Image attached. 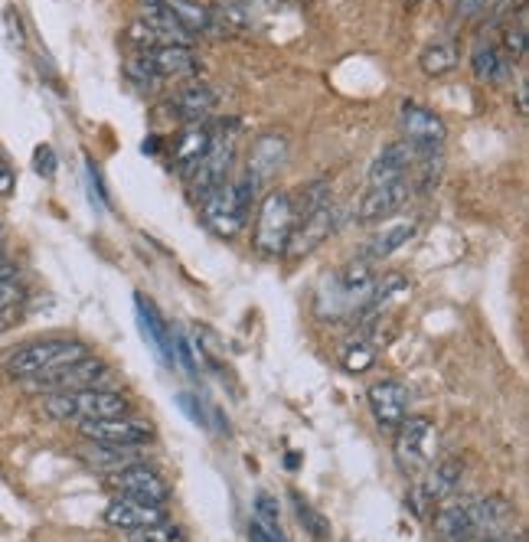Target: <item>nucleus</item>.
I'll return each instance as SVG.
<instances>
[{
	"label": "nucleus",
	"instance_id": "18",
	"mask_svg": "<svg viewBox=\"0 0 529 542\" xmlns=\"http://www.w3.org/2000/svg\"><path fill=\"white\" fill-rule=\"evenodd\" d=\"M147 63L154 66L157 79H183V76H193L200 69V59L190 46H177V43H167V46H157L151 53H144Z\"/></svg>",
	"mask_w": 529,
	"mask_h": 542
},
{
	"label": "nucleus",
	"instance_id": "23",
	"mask_svg": "<svg viewBox=\"0 0 529 542\" xmlns=\"http://www.w3.org/2000/svg\"><path fill=\"white\" fill-rule=\"evenodd\" d=\"M415 232H418L415 219H409V223H389L383 232H376V236L366 242L363 258L366 262H383V258L396 255L402 245H409L415 239Z\"/></svg>",
	"mask_w": 529,
	"mask_h": 542
},
{
	"label": "nucleus",
	"instance_id": "32",
	"mask_svg": "<svg viewBox=\"0 0 529 542\" xmlns=\"http://www.w3.org/2000/svg\"><path fill=\"white\" fill-rule=\"evenodd\" d=\"M294 503H298V520H301L307 529H311V533H314L317 539L330 536V526H327V520H324L321 513H314V507H311V503H304L298 494H294Z\"/></svg>",
	"mask_w": 529,
	"mask_h": 542
},
{
	"label": "nucleus",
	"instance_id": "17",
	"mask_svg": "<svg viewBox=\"0 0 529 542\" xmlns=\"http://www.w3.org/2000/svg\"><path fill=\"white\" fill-rule=\"evenodd\" d=\"M285 160H288V138H285V134H265V138H258L252 144L245 174H249L258 187H262L268 177H275L278 170L285 167Z\"/></svg>",
	"mask_w": 529,
	"mask_h": 542
},
{
	"label": "nucleus",
	"instance_id": "26",
	"mask_svg": "<svg viewBox=\"0 0 529 542\" xmlns=\"http://www.w3.org/2000/svg\"><path fill=\"white\" fill-rule=\"evenodd\" d=\"M85 461L95 467H105V471H121V467H131L141 461V448H125V445H95L85 451Z\"/></svg>",
	"mask_w": 529,
	"mask_h": 542
},
{
	"label": "nucleus",
	"instance_id": "33",
	"mask_svg": "<svg viewBox=\"0 0 529 542\" xmlns=\"http://www.w3.org/2000/svg\"><path fill=\"white\" fill-rule=\"evenodd\" d=\"M255 520H262L265 526H278V503L268 494L255 497Z\"/></svg>",
	"mask_w": 529,
	"mask_h": 542
},
{
	"label": "nucleus",
	"instance_id": "21",
	"mask_svg": "<svg viewBox=\"0 0 529 542\" xmlns=\"http://www.w3.org/2000/svg\"><path fill=\"white\" fill-rule=\"evenodd\" d=\"M141 23L144 27H151L157 36H161V43H177V46H190L193 36L180 27V20L170 14L164 0H141Z\"/></svg>",
	"mask_w": 529,
	"mask_h": 542
},
{
	"label": "nucleus",
	"instance_id": "34",
	"mask_svg": "<svg viewBox=\"0 0 529 542\" xmlns=\"http://www.w3.org/2000/svg\"><path fill=\"white\" fill-rule=\"evenodd\" d=\"M33 167H36V174L40 177H53L56 174V154H53V147H36V154H33Z\"/></svg>",
	"mask_w": 529,
	"mask_h": 542
},
{
	"label": "nucleus",
	"instance_id": "37",
	"mask_svg": "<svg viewBox=\"0 0 529 542\" xmlns=\"http://www.w3.org/2000/svg\"><path fill=\"white\" fill-rule=\"evenodd\" d=\"M497 4H500V0H458L464 17H477V14H484V10H494Z\"/></svg>",
	"mask_w": 529,
	"mask_h": 542
},
{
	"label": "nucleus",
	"instance_id": "27",
	"mask_svg": "<svg viewBox=\"0 0 529 542\" xmlns=\"http://www.w3.org/2000/svg\"><path fill=\"white\" fill-rule=\"evenodd\" d=\"M164 4H167V10L180 20V27L187 30L190 36L206 33L209 23H213V14H209L203 4H196V0H164Z\"/></svg>",
	"mask_w": 529,
	"mask_h": 542
},
{
	"label": "nucleus",
	"instance_id": "2",
	"mask_svg": "<svg viewBox=\"0 0 529 542\" xmlns=\"http://www.w3.org/2000/svg\"><path fill=\"white\" fill-rule=\"evenodd\" d=\"M255 190H258V183L249 174L223 183V187H219L213 196H206V200H203L206 226L213 229L216 236H223V239L239 236V232L245 229V223H249Z\"/></svg>",
	"mask_w": 529,
	"mask_h": 542
},
{
	"label": "nucleus",
	"instance_id": "39",
	"mask_svg": "<svg viewBox=\"0 0 529 542\" xmlns=\"http://www.w3.org/2000/svg\"><path fill=\"white\" fill-rule=\"evenodd\" d=\"M4 20H7V27H10V40H14L17 46H23V27H20V20H17V14H14V7H7V14H4Z\"/></svg>",
	"mask_w": 529,
	"mask_h": 542
},
{
	"label": "nucleus",
	"instance_id": "9",
	"mask_svg": "<svg viewBox=\"0 0 529 542\" xmlns=\"http://www.w3.org/2000/svg\"><path fill=\"white\" fill-rule=\"evenodd\" d=\"M82 438L95 441V445H125V448H141L151 441V425L134 422L128 415L115 418H95V422H79Z\"/></svg>",
	"mask_w": 529,
	"mask_h": 542
},
{
	"label": "nucleus",
	"instance_id": "43",
	"mask_svg": "<svg viewBox=\"0 0 529 542\" xmlns=\"http://www.w3.org/2000/svg\"><path fill=\"white\" fill-rule=\"evenodd\" d=\"M0 262H4V252H0Z\"/></svg>",
	"mask_w": 529,
	"mask_h": 542
},
{
	"label": "nucleus",
	"instance_id": "44",
	"mask_svg": "<svg viewBox=\"0 0 529 542\" xmlns=\"http://www.w3.org/2000/svg\"><path fill=\"white\" fill-rule=\"evenodd\" d=\"M0 320H4V314H0Z\"/></svg>",
	"mask_w": 529,
	"mask_h": 542
},
{
	"label": "nucleus",
	"instance_id": "24",
	"mask_svg": "<svg viewBox=\"0 0 529 542\" xmlns=\"http://www.w3.org/2000/svg\"><path fill=\"white\" fill-rule=\"evenodd\" d=\"M209 144H213V131L203 125H190L174 141V164L183 170V174H190V170L203 160V154L209 151Z\"/></svg>",
	"mask_w": 529,
	"mask_h": 542
},
{
	"label": "nucleus",
	"instance_id": "15",
	"mask_svg": "<svg viewBox=\"0 0 529 542\" xmlns=\"http://www.w3.org/2000/svg\"><path fill=\"white\" fill-rule=\"evenodd\" d=\"M105 523L115 526V529H128V533H138V529L167 523V510H164V503H144V500L118 497V500L108 503Z\"/></svg>",
	"mask_w": 529,
	"mask_h": 542
},
{
	"label": "nucleus",
	"instance_id": "36",
	"mask_svg": "<svg viewBox=\"0 0 529 542\" xmlns=\"http://www.w3.org/2000/svg\"><path fill=\"white\" fill-rule=\"evenodd\" d=\"M177 405L193 418L196 425H203V428H206V415H203V409H200V402H196V399L190 396V392H180V396H177Z\"/></svg>",
	"mask_w": 529,
	"mask_h": 542
},
{
	"label": "nucleus",
	"instance_id": "7",
	"mask_svg": "<svg viewBox=\"0 0 529 542\" xmlns=\"http://www.w3.org/2000/svg\"><path fill=\"white\" fill-rule=\"evenodd\" d=\"M232 164H236V141L229 138H213L209 144V151L203 154V160L190 170V190L196 200H206V196H213L223 183L232 180Z\"/></svg>",
	"mask_w": 529,
	"mask_h": 542
},
{
	"label": "nucleus",
	"instance_id": "22",
	"mask_svg": "<svg viewBox=\"0 0 529 542\" xmlns=\"http://www.w3.org/2000/svg\"><path fill=\"white\" fill-rule=\"evenodd\" d=\"M134 307H138V320H141L144 340L151 343V347L157 350V356H161L164 363H174V343H170V330H167V324L161 320V314H157V307L147 301L144 294H138V298H134Z\"/></svg>",
	"mask_w": 529,
	"mask_h": 542
},
{
	"label": "nucleus",
	"instance_id": "42",
	"mask_svg": "<svg viewBox=\"0 0 529 542\" xmlns=\"http://www.w3.org/2000/svg\"><path fill=\"white\" fill-rule=\"evenodd\" d=\"M516 102H520V115H526V79H520V89H516Z\"/></svg>",
	"mask_w": 529,
	"mask_h": 542
},
{
	"label": "nucleus",
	"instance_id": "1",
	"mask_svg": "<svg viewBox=\"0 0 529 542\" xmlns=\"http://www.w3.org/2000/svg\"><path fill=\"white\" fill-rule=\"evenodd\" d=\"M128 399L112 389H76V392H49L43 412L56 422H95V418L128 415Z\"/></svg>",
	"mask_w": 529,
	"mask_h": 542
},
{
	"label": "nucleus",
	"instance_id": "38",
	"mask_svg": "<svg viewBox=\"0 0 529 542\" xmlns=\"http://www.w3.org/2000/svg\"><path fill=\"white\" fill-rule=\"evenodd\" d=\"M174 353H177V360H180V363L187 366L190 373L196 376V360H193V347H190V340L183 337V334L177 337V350H174Z\"/></svg>",
	"mask_w": 529,
	"mask_h": 542
},
{
	"label": "nucleus",
	"instance_id": "10",
	"mask_svg": "<svg viewBox=\"0 0 529 542\" xmlns=\"http://www.w3.org/2000/svg\"><path fill=\"white\" fill-rule=\"evenodd\" d=\"M399 125L405 141H409L415 151H441V144L448 138V128L435 112L415 105V102H402L399 108Z\"/></svg>",
	"mask_w": 529,
	"mask_h": 542
},
{
	"label": "nucleus",
	"instance_id": "35",
	"mask_svg": "<svg viewBox=\"0 0 529 542\" xmlns=\"http://www.w3.org/2000/svg\"><path fill=\"white\" fill-rule=\"evenodd\" d=\"M249 539L252 542H285V536H281L278 526H265L262 520L249 523Z\"/></svg>",
	"mask_w": 529,
	"mask_h": 542
},
{
	"label": "nucleus",
	"instance_id": "31",
	"mask_svg": "<svg viewBox=\"0 0 529 542\" xmlns=\"http://www.w3.org/2000/svg\"><path fill=\"white\" fill-rule=\"evenodd\" d=\"M131 542H183V533L170 523H157V526H147V529H138V533H131Z\"/></svg>",
	"mask_w": 529,
	"mask_h": 542
},
{
	"label": "nucleus",
	"instance_id": "14",
	"mask_svg": "<svg viewBox=\"0 0 529 542\" xmlns=\"http://www.w3.org/2000/svg\"><path fill=\"white\" fill-rule=\"evenodd\" d=\"M409 405H412L409 389L396 383V379H383V383L369 386V409H373L376 422L386 431H396L409 418Z\"/></svg>",
	"mask_w": 529,
	"mask_h": 542
},
{
	"label": "nucleus",
	"instance_id": "6",
	"mask_svg": "<svg viewBox=\"0 0 529 542\" xmlns=\"http://www.w3.org/2000/svg\"><path fill=\"white\" fill-rule=\"evenodd\" d=\"M102 379H108V363L98 356H82V360L59 366L53 373L23 379L30 392H76V389H95Z\"/></svg>",
	"mask_w": 529,
	"mask_h": 542
},
{
	"label": "nucleus",
	"instance_id": "40",
	"mask_svg": "<svg viewBox=\"0 0 529 542\" xmlns=\"http://www.w3.org/2000/svg\"><path fill=\"white\" fill-rule=\"evenodd\" d=\"M10 190H14V170L7 164H0V196H7Z\"/></svg>",
	"mask_w": 529,
	"mask_h": 542
},
{
	"label": "nucleus",
	"instance_id": "16",
	"mask_svg": "<svg viewBox=\"0 0 529 542\" xmlns=\"http://www.w3.org/2000/svg\"><path fill=\"white\" fill-rule=\"evenodd\" d=\"M418 164V151L409 141H396L383 147L376 154L373 167H369V187L373 183H396V180H409V170Z\"/></svg>",
	"mask_w": 529,
	"mask_h": 542
},
{
	"label": "nucleus",
	"instance_id": "28",
	"mask_svg": "<svg viewBox=\"0 0 529 542\" xmlns=\"http://www.w3.org/2000/svg\"><path fill=\"white\" fill-rule=\"evenodd\" d=\"M454 66H458V49L451 43H435L422 53V69L428 76H445Z\"/></svg>",
	"mask_w": 529,
	"mask_h": 542
},
{
	"label": "nucleus",
	"instance_id": "11",
	"mask_svg": "<svg viewBox=\"0 0 529 542\" xmlns=\"http://www.w3.org/2000/svg\"><path fill=\"white\" fill-rule=\"evenodd\" d=\"M412 193V183L409 180H396V183H373L366 193L360 206H356V223H383V219H392L405 206Z\"/></svg>",
	"mask_w": 529,
	"mask_h": 542
},
{
	"label": "nucleus",
	"instance_id": "4",
	"mask_svg": "<svg viewBox=\"0 0 529 542\" xmlns=\"http://www.w3.org/2000/svg\"><path fill=\"white\" fill-rule=\"evenodd\" d=\"M89 356V347L79 340H36L20 347L14 356L7 360V373L17 376V379H33V376H43V373H53L59 366H69Z\"/></svg>",
	"mask_w": 529,
	"mask_h": 542
},
{
	"label": "nucleus",
	"instance_id": "13",
	"mask_svg": "<svg viewBox=\"0 0 529 542\" xmlns=\"http://www.w3.org/2000/svg\"><path fill=\"white\" fill-rule=\"evenodd\" d=\"M461 474H464V464L454 461V458L428 467L425 477L418 480L415 494H412L415 513H422V507H432V503H445L454 494V490H458Z\"/></svg>",
	"mask_w": 529,
	"mask_h": 542
},
{
	"label": "nucleus",
	"instance_id": "12",
	"mask_svg": "<svg viewBox=\"0 0 529 542\" xmlns=\"http://www.w3.org/2000/svg\"><path fill=\"white\" fill-rule=\"evenodd\" d=\"M108 487H112L118 497H131V500H144V503H164L170 494L161 474L144 464L121 467V471H115L112 480H108Z\"/></svg>",
	"mask_w": 529,
	"mask_h": 542
},
{
	"label": "nucleus",
	"instance_id": "41",
	"mask_svg": "<svg viewBox=\"0 0 529 542\" xmlns=\"http://www.w3.org/2000/svg\"><path fill=\"white\" fill-rule=\"evenodd\" d=\"M481 542H526L523 536H510V533H497V536H484Z\"/></svg>",
	"mask_w": 529,
	"mask_h": 542
},
{
	"label": "nucleus",
	"instance_id": "30",
	"mask_svg": "<svg viewBox=\"0 0 529 542\" xmlns=\"http://www.w3.org/2000/svg\"><path fill=\"white\" fill-rule=\"evenodd\" d=\"M373 363H376V350L369 347V343H350V347L343 350V366H347L350 373H366Z\"/></svg>",
	"mask_w": 529,
	"mask_h": 542
},
{
	"label": "nucleus",
	"instance_id": "20",
	"mask_svg": "<svg viewBox=\"0 0 529 542\" xmlns=\"http://www.w3.org/2000/svg\"><path fill=\"white\" fill-rule=\"evenodd\" d=\"M216 105H219V95L209 89V85H203V82L187 85V89H180V92L167 102V108L174 112V118L193 121V125H200V118H206Z\"/></svg>",
	"mask_w": 529,
	"mask_h": 542
},
{
	"label": "nucleus",
	"instance_id": "29",
	"mask_svg": "<svg viewBox=\"0 0 529 542\" xmlns=\"http://www.w3.org/2000/svg\"><path fill=\"white\" fill-rule=\"evenodd\" d=\"M503 49H507V59L513 63H520L526 56V7H520V14H516V27L510 23L507 30H503Z\"/></svg>",
	"mask_w": 529,
	"mask_h": 542
},
{
	"label": "nucleus",
	"instance_id": "25",
	"mask_svg": "<svg viewBox=\"0 0 529 542\" xmlns=\"http://www.w3.org/2000/svg\"><path fill=\"white\" fill-rule=\"evenodd\" d=\"M471 69L481 82H503V79H507V72H510V59L500 56L497 46L477 43L474 53H471Z\"/></svg>",
	"mask_w": 529,
	"mask_h": 542
},
{
	"label": "nucleus",
	"instance_id": "19",
	"mask_svg": "<svg viewBox=\"0 0 529 542\" xmlns=\"http://www.w3.org/2000/svg\"><path fill=\"white\" fill-rule=\"evenodd\" d=\"M435 536L441 542H474V513H471V500L461 503H445L435 513Z\"/></svg>",
	"mask_w": 529,
	"mask_h": 542
},
{
	"label": "nucleus",
	"instance_id": "5",
	"mask_svg": "<svg viewBox=\"0 0 529 542\" xmlns=\"http://www.w3.org/2000/svg\"><path fill=\"white\" fill-rule=\"evenodd\" d=\"M438 454V425L425 415H409L396 428V464L405 474H425Z\"/></svg>",
	"mask_w": 529,
	"mask_h": 542
},
{
	"label": "nucleus",
	"instance_id": "3",
	"mask_svg": "<svg viewBox=\"0 0 529 542\" xmlns=\"http://www.w3.org/2000/svg\"><path fill=\"white\" fill-rule=\"evenodd\" d=\"M294 219H298V213H294V200H291L288 190L265 193V200H262V206H258V216H255V249H258V255H265V258L285 255Z\"/></svg>",
	"mask_w": 529,
	"mask_h": 542
},
{
	"label": "nucleus",
	"instance_id": "8",
	"mask_svg": "<svg viewBox=\"0 0 529 542\" xmlns=\"http://www.w3.org/2000/svg\"><path fill=\"white\" fill-rule=\"evenodd\" d=\"M334 226H337V219H334V206H330V203L317 206V209H307V213H298L285 255L294 258V262L304 258V255H311L314 249H321V245L330 239Z\"/></svg>",
	"mask_w": 529,
	"mask_h": 542
}]
</instances>
